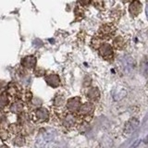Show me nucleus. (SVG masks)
<instances>
[{
	"mask_svg": "<svg viewBox=\"0 0 148 148\" xmlns=\"http://www.w3.org/2000/svg\"><path fill=\"white\" fill-rule=\"evenodd\" d=\"M63 140L58 135V132H47L45 133H42L37 139V145L39 146H60V143H62Z\"/></svg>",
	"mask_w": 148,
	"mask_h": 148,
	"instance_id": "f257e3e1",
	"label": "nucleus"
},
{
	"mask_svg": "<svg viewBox=\"0 0 148 148\" xmlns=\"http://www.w3.org/2000/svg\"><path fill=\"white\" fill-rule=\"evenodd\" d=\"M129 10L132 16L133 17L138 16L142 11L141 2L139 1V0H132V2L130 4V7H129Z\"/></svg>",
	"mask_w": 148,
	"mask_h": 148,
	"instance_id": "f03ea898",
	"label": "nucleus"
},
{
	"mask_svg": "<svg viewBox=\"0 0 148 148\" xmlns=\"http://www.w3.org/2000/svg\"><path fill=\"white\" fill-rule=\"evenodd\" d=\"M100 54L106 59H112L113 58V49L108 44H105L100 47Z\"/></svg>",
	"mask_w": 148,
	"mask_h": 148,
	"instance_id": "7ed1b4c3",
	"label": "nucleus"
},
{
	"mask_svg": "<svg viewBox=\"0 0 148 148\" xmlns=\"http://www.w3.org/2000/svg\"><path fill=\"white\" fill-rule=\"evenodd\" d=\"M139 125V121L135 119H132L130 121L128 122L126 128H125V132H126L128 134H131L132 132H134L137 129Z\"/></svg>",
	"mask_w": 148,
	"mask_h": 148,
	"instance_id": "20e7f679",
	"label": "nucleus"
},
{
	"mask_svg": "<svg viewBox=\"0 0 148 148\" xmlns=\"http://www.w3.org/2000/svg\"><path fill=\"white\" fill-rule=\"evenodd\" d=\"M114 45L116 46V48L120 49L125 46V41L122 37H118V38L114 41Z\"/></svg>",
	"mask_w": 148,
	"mask_h": 148,
	"instance_id": "39448f33",
	"label": "nucleus"
},
{
	"mask_svg": "<svg viewBox=\"0 0 148 148\" xmlns=\"http://www.w3.org/2000/svg\"><path fill=\"white\" fill-rule=\"evenodd\" d=\"M92 110H94V106H92L91 104H86L83 106L82 108V111L83 114H91L92 112Z\"/></svg>",
	"mask_w": 148,
	"mask_h": 148,
	"instance_id": "423d86ee",
	"label": "nucleus"
},
{
	"mask_svg": "<svg viewBox=\"0 0 148 148\" xmlns=\"http://www.w3.org/2000/svg\"><path fill=\"white\" fill-rule=\"evenodd\" d=\"M89 95H90V98H92V99H97L99 96V92L95 88H94V89H92L91 92H89Z\"/></svg>",
	"mask_w": 148,
	"mask_h": 148,
	"instance_id": "0eeeda50",
	"label": "nucleus"
},
{
	"mask_svg": "<svg viewBox=\"0 0 148 148\" xmlns=\"http://www.w3.org/2000/svg\"><path fill=\"white\" fill-rule=\"evenodd\" d=\"M79 1H80V2H81L82 4H83V5H86V4L89 3L90 0H79Z\"/></svg>",
	"mask_w": 148,
	"mask_h": 148,
	"instance_id": "6e6552de",
	"label": "nucleus"
},
{
	"mask_svg": "<svg viewBox=\"0 0 148 148\" xmlns=\"http://www.w3.org/2000/svg\"><path fill=\"white\" fill-rule=\"evenodd\" d=\"M146 16L148 18V4H147V6H146Z\"/></svg>",
	"mask_w": 148,
	"mask_h": 148,
	"instance_id": "1a4fd4ad",
	"label": "nucleus"
},
{
	"mask_svg": "<svg viewBox=\"0 0 148 148\" xmlns=\"http://www.w3.org/2000/svg\"><path fill=\"white\" fill-rule=\"evenodd\" d=\"M122 1H123V2H126V3H127V2H130V1H132V0H122Z\"/></svg>",
	"mask_w": 148,
	"mask_h": 148,
	"instance_id": "9d476101",
	"label": "nucleus"
}]
</instances>
